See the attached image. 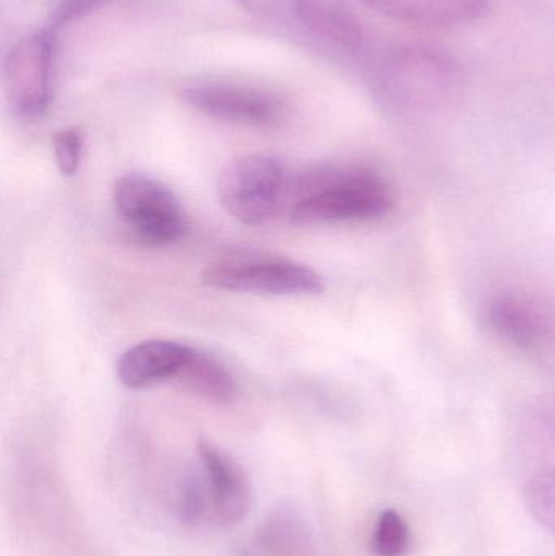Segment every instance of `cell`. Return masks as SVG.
<instances>
[{
  "label": "cell",
  "instance_id": "obj_1",
  "mask_svg": "<svg viewBox=\"0 0 555 556\" xmlns=\"http://www.w3.org/2000/svg\"><path fill=\"white\" fill-rule=\"evenodd\" d=\"M283 207L299 227L375 222L394 211L396 192L370 166L323 163L290 179Z\"/></svg>",
  "mask_w": 555,
  "mask_h": 556
},
{
  "label": "cell",
  "instance_id": "obj_2",
  "mask_svg": "<svg viewBox=\"0 0 555 556\" xmlns=\"http://www.w3.org/2000/svg\"><path fill=\"white\" fill-rule=\"evenodd\" d=\"M378 90L404 108H430L449 103L465 87L462 62L427 45H400L383 52L375 64Z\"/></svg>",
  "mask_w": 555,
  "mask_h": 556
},
{
  "label": "cell",
  "instance_id": "obj_3",
  "mask_svg": "<svg viewBox=\"0 0 555 556\" xmlns=\"http://www.w3.org/2000/svg\"><path fill=\"white\" fill-rule=\"evenodd\" d=\"M201 280L217 290L270 296H310L325 290L323 277L312 267L261 251L217 257L204 267Z\"/></svg>",
  "mask_w": 555,
  "mask_h": 556
},
{
  "label": "cell",
  "instance_id": "obj_4",
  "mask_svg": "<svg viewBox=\"0 0 555 556\" xmlns=\"http://www.w3.org/2000/svg\"><path fill=\"white\" fill-rule=\"evenodd\" d=\"M289 181L280 160L260 153L244 155L220 173L218 199L235 220L261 227L282 211Z\"/></svg>",
  "mask_w": 555,
  "mask_h": 556
},
{
  "label": "cell",
  "instance_id": "obj_5",
  "mask_svg": "<svg viewBox=\"0 0 555 556\" xmlns=\"http://www.w3.org/2000/svg\"><path fill=\"white\" fill-rule=\"evenodd\" d=\"M114 208L139 240L166 247L181 240L188 217L168 186L143 173H126L113 186Z\"/></svg>",
  "mask_w": 555,
  "mask_h": 556
},
{
  "label": "cell",
  "instance_id": "obj_6",
  "mask_svg": "<svg viewBox=\"0 0 555 556\" xmlns=\"http://www.w3.org/2000/svg\"><path fill=\"white\" fill-rule=\"evenodd\" d=\"M51 29L16 41L3 59L2 80L7 103L16 117L35 121L48 113L54 88V41Z\"/></svg>",
  "mask_w": 555,
  "mask_h": 556
},
{
  "label": "cell",
  "instance_id": "obj_7",
  "mask_svg": "<svg viewBox=\"0 0 555 556\" xmlns=\"http://www.w3.org/2000/svg\"><path fill=\"white\" fill-rule=\"evenodd\" d=\"M181 98L199 113L244 127L277 126L286 116V103L273 91L237 81H194Z\"/></svg>",
  "mask_w": 555,
  "mask_h": 556
},
{
  "label": "cell",
  "instance_id": "obj_8",
  "mask_svg": "<svg viewBox=\"0 0 555 556\" xmlns=\"http://www.w3.org/2000/svg\"><path fill=\"white\" fill-rule=\"evenodd\" d=\"M198 454L211 495L212 516L218 525H237L250 511L251 489L247 473L237 460L205 438L199 440Z\"/></svg>",
  "mask_w": 555,
  "mask_h": 556
},
{
  "label": "cell",
  "instance_id": "obj_9",
  "mask_svg": "<svg viewBox=\"0 0 555 556\" xmlns=\"http://www.w3.org/2000/svg\"><path fill=\"white\" fill-rule=\"evenodd\" d=\"M192 346L169 339H149L129 346L116 362V378L127 389H147L178 379Z\"/></svg>",
  "mask_w": 555,
  "mask_h": 556
},
{
  "label": "cell",
  "instance_id": "obj_10",
  "mask_svg": "<svg viewBox=\"0 0 555 556\" xmlns=\"http://www.w3.org/2000/svg\"><path fill=\"white\" fill-rule=\"evenodd\" d=\"M295 23L338 51L357 54L364 49L361 22L338 0H297Z\"/></svg>",
  "mask_w": 555,
  "mask_h": 556
},
{
  "label": "cell",
  "instance_id": "obj_11",
  "mask_svg": "<svg viewBox=\"0 0 555 556\" xmlns=\"http://www.w3.org/2000/svg\"><path fill=\"white\" fill-rule=\"evenodd\" d=\"M388 18L419 26H458L475 22L489 0H361Z\"/></svg>",
  "mask_w": 555,
  "mask_h": 556
},
{
  "label": "cell",
  "instance_id": "obj_12",
  "mask_svg": "<svg viewBox=\"0 0 555 556\" xmlns=\"http://www.w3.org/2000/svg\"><path fill=\"white\" fill-rule=\"evenodd\" d=\"M489 326L501 339L518 349H538L547 336V323L543 314L521 298L497 296L488 304Z\"/></svg>",
  "mask_w": 555,
  "mask_h": 556
},
{
  "label": "cell",
  "instance_id": "obj_13",
  "mask_svg": "<svg viewBox=\"0 0 555 556\" xmlns=\"http://www.w3.org/2000/svg\"><path fill=\"white\" fill-rule=\"evenodd\" d=\"M256 547L264 556H315L312 528L290 505L270 509L257 529Z\"/></svg>",
  "mask_w": 555,
  "mask_h": 556
},
{
  "label": "cell",
  "instance_id": "obj_14",
  "mask_svg": "<svg viewBox=\"0 0 555 556\" xmlns=\"http://www.w3.org/2000/svg\"><path fill=\"white\" fill-rule=\"evenodd\" d=\"M178 381L192 394L215 404H231L238 395V382L230 368L217 356L194 346Z\"/></svg>",
  "mask_w": 555,
  "mask_h": 556
},
{
  "label": "cell",
  "instance_id": "obj_15",
  "mask_svg": "<svg viewBox=\"0 0 555 556\" xmlns=\"http://www.w3.org/2000/svg\"><path fill=\"white\" fill-rule=\"evenodd\" d=\"M411 532L406 521L394 509L378 516L371 538V551L377 556H404L409 551Z\"/></svg>",
  "mask_w": 555,
  "mask_h": 556
},
{
  "label": "cell",
  "instance_id": "obj_16",
  "mask_svg": "<svg viewBox=\"0 0 555 556\" xmlns=\"http://www.w3.org/2000/svg\"><path fill=\"white\" fill-rule=\"evenodd\" d=\"M524 496L531 516L555 535V470L531 479L525 486Z\"/></svg>",
  "mask_w": 555,
  "mask_h": 556
},
{
  "label": "cell",
  "instance_id": "obj_17",
  "mask_svg": "<svg viewBox=\"0 0 555 556\" xmlns=\"http://www.w3.org/2000/svg\"><path fill=\"white\" fill-rule=\"evenodd\" d=\"M207 515H212V506L204 473L188 477L179 495V518L185 525L199 526Z\"/></svg>",
  "mask_w": 555,
  "mask_h": 556
},
{
  "label": "cell",
  "instance_id": "obj_18",
  "mask_svg": "<svg viewBox=\"0 0 555 556\" xmlns=\"http://www.w3.org/2000/svg\"><path fill=\"white\" fill-rule=\"evenodd\" d=\"M52 150L59 173L67 178L77 175L84 155V136L80 130L75 127L59 130L54 136Z\"/></svg>",
  "mask_w": 555,
  "mask_h": 556
},
{
  "label": "cell",
  "instance_id": "obj_19",
  "mask_svg": "<svg viewBox=\"0 0 555 556\" xmlns=\"http://www.w3.org/2000/svg\"><path fill=\"white\" fill-rule=\"evenodd\" d=\"M244 12L267 22H295L297 0H234Z\"/></svg>",
  "mask_w": 555,
  "mask_h": 556
},
{
  "label": "cell",
  "instance_id": "obj_20",
  "mask_svg": "<svg viewBox=\"0 0 555 556\" xmlns=\"http://www.w3.org/2000/svg\"><path fill=\"white\" fill-rule=\"evenodd\" d=\"M108 2H111V0H62L58 9L51 13V26H49V29L58 33V29H61L62 26L81 18V16L100 9L101 5Z\"/></svg>",
  "mask_w": 555,
  "mask_h": 556
}]
</instances>
